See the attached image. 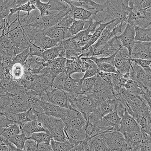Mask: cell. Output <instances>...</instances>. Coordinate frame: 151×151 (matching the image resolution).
I'll return each instance as SVG.
<instances>
[{"label":"cell","mask_w":151,"mask_h":151,"mask_svg":"<svg viewBox=\"0 0 151 151\" xmlns=\"http://www.w3.org/2000/svg\"><path fill=\"white\" fill-rule=\"evenodd\" d=\"M114 21H110L109 22H107V23H100L99 26L96 28L95 31L94 32V33L93 34L91 38L90 39V40L87 43V44L83 47V51L86 50V49H87L89 47H90L91 45H93V44H94L97 40L99 39V37L100 36L103 30L104 29V28L109 24H110V23L111 22H113Z\"/></svg>","instance_id":"1f68e13d"},{"label":"cell","mask_w":151,"mask_h":151,"mask_svg":"<svg viewBox=\"0 0 151 151\" xmlns=\"http://www.w3.org/2000/svg\"><path fill=\"white\" fill-rule=\"evenodd\" d=\"M63 121L65 127L79 129L85 128L87 123L86 119L81 113L75 110L69 109L66 117Z\"/></svg>","instance_id":"30bf717a"},{"label":"cell","mask_w":151,"mask_h":151,"mask_svg":"<svg viewBox=\"0 0 151 151\" xmlns=\"http://www.w3.org/2000/svg\"><path fill=\"white\" fill-rule=\"evenodd\" d=\"M29 138L35 141L37 144L41 143L50 144L51 140L52 139L51 136L45 131H41L33 133L31 135Z\"/></svg>","instance_id":"60d3db41"},{"label":"cell","mask_w":151,"mask_h":151,"mask_svg":"<svg viewBox=\"0 0 151 151\" xmlns=\"http://www.w3.org/2000/svg\"><path fill=\"white\" fill-rule=\"evenodd\" d=\"M150 111H151V110H150Z\"/></svg>","instance_id":"680465c9"},{"label":"cell","mask_w":151,"mask_h":151,"mask_svg":"<svg viewBox=\"0 0 151 151\" xmlns=\"http://www.w3.org/2000/svg\"><path fill=\"white\" fill-rule=\"evenodd\" d=\"M20 133L21 130L19 126L17 123H13L5 128L0 135L6 139H8L9 137Z\"/></svg>","instance_id":"f35d334b"},{"label":"cell","mask_w":151,"mask_h":151,"mask_svg":"<svg viewBox=\"0 0 151 151\" xmlns=\"http://www.w3.org/2000/svg\"><path fill=\"white\" fill-rule=\"evenodd\" d=\"M106 1H108V0H106Z\"/></svg>","instance_id":"6f0895ef"},{"label":"cell","mask_w":151,"mask_h":151,"mask_svg":"<svg viewBox=\"0 0 151 151\" xmlns=\"http://www.w3.org/2000/svg\"><path fill=\"white\" fill-rule=\"evenodd\" d=\"M89 94L100 103L104 100L114 99L111 83L104 81L98 75L93 91Z\"/></svg>","instance_id":"5b68a950"},{"label":"cell","mask_w":151,"mask_h":151,"mask_svg":"<svg viewBox=\"0 0 151 151\" xmlns=\"http://www.w3.org/2000/svg\"><path fill=\"white\" fill-rule=\"evenodd\" d=\"M127 81V79L125 78L123 75H121L119 73H113L111 79V84L113 86V92H117L120 91V89L124 86Z\"/></svg>","instance_id":"e575fe53"},{"label":"cell","mask_w":151,"mask_h":151,"mask_svg":"<svg viewBox=\"0 0 151 151\" xmlns=\"http://www.w3.org/2000/svg\"><path fill=\"white\" fill-rule=\"evenodd\" d=\"M37 146L38 144L35 141L29 138L26 140L21 151H37Z\"/></svg>","instance_id":"c3c4849f"},{"label":"cell","mask_w":151,"mask_h":151,"mask_svg":"<svg viewBox=\"0 0 151 151\" xmlns=\"http://www.w3.org/2000/svg\"><path fill=\"white\" fill-rule=\"evenodd\" d=\"M65 53L66 59H71L81 56L83 47L73 36L61 41Z\"/></svg>","instance_id":"4fadbf2b"},{"label":"cell","mask_w":151,"mask_h":151,"mask_svg":"<svg viewBox=\"0 0 151 151\" xmlns=\"http://www.w3.org/2000/svg\"><path fill=\"white\" fill-rule=\"evenodd\" d=\"M104 140L109 151H132L123 135L117 130L104 132Z\"/></svg>","instance_id":"8992f818"},{"label":"cell","mask_w":151,"mask_h":151,"mask_svg":"<svg viewBox=\"0 0 151 151\" xmlns=\"http://www.w3.org/2000/svg\"><path fill=\"white\" fill-rule=\"evenodd\" d=\"M70 6L71 7V11L69 12L68 15L74 20L87 21L90 19L91 18L92 15L93 14V12L84 8L74 7L73 5Z\"/></svg>","instance_id":"83f0119b"},{"label":"cell","mask_w":151,"mask_h":151,"mask_svg":"<svg viewBox=\"0 0 151 151\" xmlns=\"http://www.w3.org/2000/svg\"><path fill=\"white\" fill-rule=\"evenodd\" d=\"M139 147L140 151H151V135L143 133V138Z\"/></svg>","instance_id":"ee69618b"},{"label":"cell","mask_w":151,"mask_h":151,"mask_svg":"<svg viewBox=\"0 0 151 151\" xmlns=\"http://www.w3.org/2000/svg\"><path fill=\"white\" fill-rule=\"evenodd\" d=\"M37 120L41 123L54 140L60 142L67 140L64 133L65 124L61 118L41 114L38 115Z\"/></svg>","instance_id":"3957f363"},{"label":"cell","mask_w":151,"mask_h":151,"mask_svg":"<svg viewBox=\"0 0 151 151\" xmlns=\"http://www.w3.org/2000/svg\"><path fill=\"white\" fill-rule=\"evenodd\" d=\"M42 32L48 37L59 41H61L73 37L70 33L68 28H63L57 25L48 28Z\"/></svg>","instance_id":"ac0fdd59"},{"label":"cell","mask_w":151,"mask_h":151,"mask_svg":"<svg viewBox=\"0 0 151 151\" xmlns=\"http://www.w3.org/2000/svg\"><path fill=\"white\" fill-rule=\"evenodd\" d=\"M21 133L24 134L27 137H29L31 135L35 133L46 131L45 128L41 123L37 120L28 121L19 125Z\"/></svg>","instance_id":"7402d4cb"},{"label":"cell","mask_w":151,"mask_h":151,"mask_svg":"<svg viewBox=\"0 0 151 151\" xmlns=\"http://www.w3.org/2000/svg\"><path fill=\"white\" fill-rule=\"evenodd\" d=\"M96 76L97 75L81 79L82 81L81 83L80 93L83 94H88L92 92L96 81Z\"/></svg>","instance_id":"836d02e7"},{"label":"cell","mask_w":151,"mask_h":151,"mask_svg":"<svg viewBox=\"0 0 151 151\" xmlns=\"http://www.w3.org/2000/svg\"><path fill=\"white\" fill-rule=\"evenodd\" d=\"M1 99L3 101L0 105V112L9 119L13 114L25 111L31 108L21 98L9 93Z\"/></svg>","instance_id":"277c9868"},{"label":"cell","mask_w":151,"mask_h":151,"mask_svg":"<svg viewBox=\"0 0 151 151\" xmlns=\"http://www.w3.org/2000/svg\"><path fill=\"white\" fill-rule=\"evenodd\" d=\"M35 3L36 8L39 11L41 16H46L50 14L51 12L50 11V4L47 2H43L41 0H32Z\"/></svg>","instance_id":"7bdbcfd3"},{"label":"cell","mask_w":151,"mask_h":151,"mask_svg":"<svg viewBox=\"0 0 151 151\" xmlns=\"http://www.w3.org/2000/svg\"><path fill=\"white\" fill-rule=\"evenodd\" d=\"M13 123H15L3 113L0 112V134L5 128Z\"/></svg>","instance_id":"7dc6e473"},{"label":"cell","mask_w":151,"mask_h":151,"mask_svg":"<svg viewBox=\"0 0 151 151\" xmlns=\"http://www.w3.org/2000/svg\"><path fill=\"white\" fill-rule=\"evenodd\" d=\"M24 73L25 68L24 65L20 63H13L9 71L10 76L15 80L20 79Z\"/></svg>","instance_id":"d590c367"},{"label":"cell","mask_w":151,"mask_h":151,"mask_svg":"<svg viewBox=\"0 0 151 151\" xmlns=\"http://www.w3.org/2000/svg\"><path fill=\"white\" fill-rule=\"evenodd\" d=\"M131 56L127 49L122 46L116 53L114 59V65L117 72L121 75L129 73L132 68Z\"/></svg>","instance_id":"52a82bcc"},{"label":"cell","mask_w":151,"mask_h":151,"mask_svg":"<svg viewBox=\"0 0 151 151\" xmlns=\"http://www.w3.org/2000/svg\"><path fill=\"white\" fill-rule=\"evenodd\" d=\"M46 94L48 102H51L63 108L73 110L70 105L66 92L63 90L52 88V90L47 92Z\"/></svg>","instance_id":"8fae6325"},{"label":"cell","mask_w":151,"mask_h":151,"mask_svg":"<svg viewBox=\"0 0 151 151\" xmlns=\"http://www.w3.org/2000/svg\"><path fill=\"white\" fill-rule=\"evenodd\" d=\"M123 46L125 47L131 56V52L135 42V28L132 24L127 23L124 31L117 36Z\"/></svg>","instance_id":"5bb4252c"},{"label":"cell","mask_w":151,"mask_h":151,"mask_svg":"<svg viewBox=\"0 0 151 151\" xmlns=\"http://www.w3.org/2000/svg\"><path fill=\"white\" fill-rule=\"evenodd\" d=\"M86 21L80 20H74L72 24L68 28V30L71 36H73L85 29Z\"/></svg>","instance_id":"b9f144b4"},{"label":"cell","mask_w":151,"mask_h":151,"mask_svg":"<svg viewBox=\"0 0 151 151\" xmlns=\"http://www.w3.org/2000/svg\"><path fill=\"white\" fill-rule=\"evenodd\" d=\"M39 105L44 111V114L57 118H61L63 120L67 115L68 110L54 104L51 102L44 101H39Z\"/></svg>","instance_id":"9a60e30c"},{"label":"cell","mask_w":151,"mask_h":151,"mask_svg":"<svg viewBox=\"0 0 151 151\" xmlns=\"http://www.w3.org/2000/svg\"><path fill=\"white\" fill-rule=\"evenodd\" d=\"M74 21V19L72 18L68 14L64 17L60 22H58L56 25L63 27V28H68L70 25L72 24L73 22Z\"/></svg>","instance_id":"681fc988"},{"label":"cell","mask_w":151,"mask_h":151,"mask_svg":"<svg viewBox=\"0 0 151 151\" xmlns=\"http://www.w3.org/2000/svg\"><path fill=\"white\" fill-rule=\"evenodd\" d=\"M81 78L74 79L71 76H68L63 83L61 86L60 89L66 92L80 93Z\"/></svg>","instance_id":"d4e9b609"},{"label":"cell","mask_w":151,"mask_h":151,"mask_svg":"<svg viewBox=\"0 0 151 151\" xmlns=\"http://www.w3.org/2000/svg\"><path fill=\"white\" fill-rule=\"evenodd\" d=\"M29 1H31V0H15V4H14V8L18 7L27 3V2Z\"/></svg>","instance_id":"db71d44e"},{"label":"cell","mask_w":151,"mask_h":151,"mask_svg":"<svg viewBox=\"0 0 151 151\" xmlns=\"http://www.w3.org/2000/svg\"><path fill=\"white\" fill-rule=\"evenodd\" d=\"M122 134L123 135L126 143L132 149V151L140 145L143 138V133L140 130L132 132H126Z\"/></svg>","instance_id":"484cf974"},{"label":"cell","mask_w":151,"mask_h":151,"mask_svg":"<svg viewBox=\"0 0 151 151\" xmlns=\"http://www.w3.org/2000/svg\"><path fill=\"white\" fill-rule=\"evenodd\" d=\"M64 133L67 140L74 145L83 142L87 137L85 128L79 129L65 127Z\"/></svg>","instance_id":"d6986e66"},{"label":"cell","mask_w":151,"mask_h":151,"mask_svg":"<svg viewBox=\"0 0 151 151\" xmlns=\"http://www.w3.org/2000/svg\"><path fill=\"white\" fill-rule=\"evenodd\" d=\"M100 71L109 72V73H117V71L114 66V65H111L109 63L106 62H100L96 63Z\"/></svg>","instance_id":"bcb514c9"},{"label":"cell","mask_w":151,"mask_h":151,"mask_svg":"<svg viewBox=\"0 0 151 151\" xmlns=\"http://www.w3.org/2000/svg\"><path fill=\"white\" fill-rule=\"evenodd\" d=\"M37 9L35 5L34 4V2L32 0H31L27 3L18 7L17 8H12L9 9V15L12 17V15L16 14L18 12L25 11L27 14H29L31 11Z\"/></svg>","instance_id":"74e56055"},{"label":"cell","mask_w":151,"mask_h":151,"mask_svg":"<svg viewBox=\"0 0 151 151\" xmlns=\"http://www.w3.org/2000/svg\"><path fill=\"white\" fill-rule=\"evenodd\" d=\"M71 151H86L83 142H80L74 145Z\"/></svg>","instance_id":"f5cc1de1"},{"label":"cell","mask_w":151,"mask_h":151,"mask_svg":"<svg viewBox=\"0 0 151 151\" xmlns=\"http://www.w3.org/2000/svg\"><path fill=\"white\" fill-rule=\"evenodd\" d=\"M131 61L137 64L142 68L149 67L151 65V60L140 59H131Z\"/></svg>","instance_id":"f907efd6"},{"label":"cell","mask_w":151,"mask_h":151,"mask_svg":"<svg viewBox=\"0 0 151 151\" xmlns=\"http://www.w3.org/2000/svg\"><path fill=\"white\" fill-rule=\"evenodd\" d=\"M124 87L130 94L136 96H141L142 89L143 86L136 81L129 79L124 84Z\"/></svg>","instance_id":"4dcf8cb0"},{"label":"cell","mask_w":151,"mask_h":151,"mask_svg":"<svg viewBox=\"0 0 151 151\" xmlns=\"http://www.w3.org/2000/svg\"><path fill=\"white\" fill-rule=\"evenodd\" d=\"M131 59L151 60V42L135 41L131 52Z\"/></svg>","instance_id":"7c38bea8"},{"label":"cell","mask_w":151,"mask_h":151,"mask_svg":"<svg viewBox=\"0 0 151 151\" xmlns=\"http://www.w3.org/2000/svg\"><path fill=\"white\" fill-rule=\"evenodd\" d=\"M50 144L53 151H71L74 146V144L68 140L60 142L55 140L53 139L51 140Z\"/></svg>","instance_id":"d6a6232c"},{"label":"cell","mask_w":151,"mask_h":151,"mask_svg":"<svg viewBox=\"0 0 151 151\" xmlns=\"http://www.w3.org/2000/svg\"><path fill=\"white\" fill-rule=\"evenodd\" d=\"M29 55V47L20 52L19 53L16 54L13 58L14 63H20L24 65L27 58Z\"/></svg>","instance_id":"f6af8a7d"},{"label":"cell","mask_w":151,"mask_h":151,"mask_svg":"<svg viewBox=\"0 0 151 151\" xmlns=\"http://www.w3.org/2000/svg\"><path fill=\"white\" fill-rule=\"evenodd\" d=\"M37 151H53L50 144L41 143L38 144Z\"/></svg>","instance_id":"816d5d0a"},{"label":"cell","mask_w":151,"mask_h":151,"mask_svg":"<svg viewBox=\"0 0 151 151\" xmlns=\"http://www.w3.org/2000/svg\"><path fill=\"white\" fill-rule=\"evenodd\" d=\"M64 71L69 76L75 73L84 72L81 57L78 56L71 59H66Z\"/></svg>","instance_id":"603a6c76"},{"label":"cell","mask_w":151,"mask_h":151,"mask_svg":"<svg viewBox=\"0 0 151 151\" xmlns=\"http://www.w3.org/2000/svg\"><path fill=\"white\" fill-rule=\"evenodd\" d=\"M19 12H18L14 14V19L13 20L11 19L9 24L2 32V35L5 34L8 35L13 45L15 54L19 53L31 44V42L21 23Z\"/></svg>","instance_id":"6da1fadb"},{"label":"cell","mask_w":151,"mask_h":151,"mask_svg":"<svg viewBox=\"0 0 151 151\" xmlns=\"http://www.w3.org/2000/svg\"><path fill=\"white\" fill-rule=\"evenodd\" d=\"M65 63L66 58L64 57H59L45 62L44 67L38 74L48 75L54 80L58 74L65 70Z\"/></svg>","instance_id":"ba28073f"},{"label":"cell","mask_w":151,"mask_h":151,"mask_svg":"<svg viewBox=\"0 0 151 151\" xmlns=\"http://www.w3.org/2000/svg\"><path fill=\"white\" fill-rule=\"evenodd\" d=\"M29 138V137H27L24 134L21 133L19 134L15 135L9 137L8 140L12 144H14L17 148L20 150H22L26 140Z\"/></svg>","instance_id":"ab89813d"},{"label":"cell","mask_w":151,"mask_h":151,"mask_svg":"<svg viewBox=\"0 0 151 151\" xmlns=\"http://www.w3.org/2000/svg\"><path fill=\"white\" fill-rule=\"evenodd\" d=\"M60 42V41L48 37L42 32H37L34 37L31 44H34L44 51L58 45Z\"/></svg>","instance_id":"e0dca14e"},{"label":"cell","mask_w":151,"mask_h":151,"mask_svg":"<svg viewBox=\"0 0 151 151\" xmlns=\"http://www.w3.org/2000/svg\"><path fill=\"white\" fill-rule=\"evenodd\" d=\"M5 69H4L2 64L0 62V79L5 78Z\"/></svg>","instance_id":"11a10c76"},{"label":"cell","mask_w":151,"mask_h":151,"mask_svg":"<svg viewBox=\"0 0 151 151\" xmlns=\"http://www.w3.org/2000/svg\"><path fill=\"white\" fill-rule=\"evenodd\" d=\"M83 62V66L84 70V75L81 79L96 76L100 70L96 63L89 57H81Z\"/></svg>","instance_id":"4316f807"},{"label":"cell","mask_w":151,"mask_h":151,"mask_svg":"<svg viewBox=\"0 0 151 151\" xmlns=\"http://www.w3.org/2000/svg\"><path fill=\"white\" fill-rule=\"evenodd\" d=\"M72 109L81 113L87 120L89 114L99 105L100 102L90 94L81 93L66 92Z\"/></svg>","instance_id":"7a4b0ae2"},{"label":"cell","mask_w":151,"mask_h":151,"mask_svg":"<svg viewBox=\"0 0 151 151\" xmlns=\"http://www.w3.org/2000/svg\"><path fill=\"white\" fill-rule=\"evenodd\" d=\"M117 100L114 99H107L101 101L98 107L99 112L102 117L110 113L117 108Z\"/></svg>","instance_id":"f1b7e54d"},{"label":"cell","mask_w":151,"mask_h":151,"mask_svg":"<svg viewBox=\"0 0 151 151\" xmlns=\"http://www.w3.org/2000/svg\"><path fill=\"white\" fill-rule=\"evenodd\" d=\"M59 57H65V50L61 44V41L58 45L44 50L41 55V57H42L45 62Z\"/></svg>","instance_id":"cb8c5ba5"},{"label":"cell","mask_w":151,"mask_h":151,"mask_svg":"<svg viewBox=\"0 0 151 151\" xmlns=\"http://www.w3.org/2000/svg\"><path fill=\"white\" fill-rule=\"evenodd\" d=\"M120 118L118 131L121 133L140 130V127L135 119L126 111L120 116Z\"/></svg>","instance_id":"2e32d148"},{"label":"cell","mask_w":151,"mask_h":151,"mask_svg":"<svg viewBox=\"0 0 151 151\" xmlns=\"http://www.w3.org/2000/svg\"><path fill=\"white\" fill-rule=\"evenodd\" d=\"M135 41L151 42V25L147 28L134 27Z\"/></svg>","instance_id":"f546056e"},{"label":"cell","mask_w":151,"mask_h":151,"mask_svg":"<svg viewBox=\"0 0 151 151\" xmlns=\"http://www.w3.org/2000/svg\"><path fill=\"white\" fill-rule=\"evenodd\" d=\"M39 114H39L32 107H31L25 111L13 114L11 117L10 119L19 126L24 123L37 120V116Z\"/></svg>","instance_id":"44dd1931"},{"label":"cell","mask_w":151,"mask_h":151,"mask_svg":"<svg viewBox=\"0 0 151 151\" xmlns=\"http://www.w3.org/2000/svg\"><path fill=\"white\" fill-rule=\"evenodd\" d=\"M53 81L48 75L33 74L31 89L39 94L47 93L52 90Z\"/></svg>","instance_id":"9c48e42d"},{"label":"cell","mask_w":151,"mask_h":151,"mask_svg":"<svg viewBox=\"0 0 151 151\" xmlns=\"http://www.w3.org/2000/svg\"><path fill=\"white\" fill-rule=\"evenodd\" d=\"M13 45L8 35L5 34L0 36V60L4 58L13 59L15 56Z\"/></svg>","instance_id":"ffe728a7"},{"label":"cell","mask_w":151,"mask_h":151,"mask_svg":"<svg viewBox=\"0 0 151 151\" xmlns=\"http://www.w3.org/2000/svg\"><path fill=\"white\" fill-rule=\"evenodd\" d=\"M148 13H149V16H150V18H151V11H150V12H147Z\"/></svg>","instance_id":"9f6ffc18"},{"label":"cell","mask_w":151,"mask_h":151,"mask_svg":"<svg viewBox=\"0 0 151 151\" xmlns=\"http://www.w3.org/2000/svg\"><path fill=\"white\" fill-rule=\"evenodd\" d=\"M103 117L107 120L111 127H112L114 130L118 131L121 118L117 113V109L114 110V111L110 112V113L106 114Z\"/></svg>","instance_id":"8d00e7d4"}]
</instances>
